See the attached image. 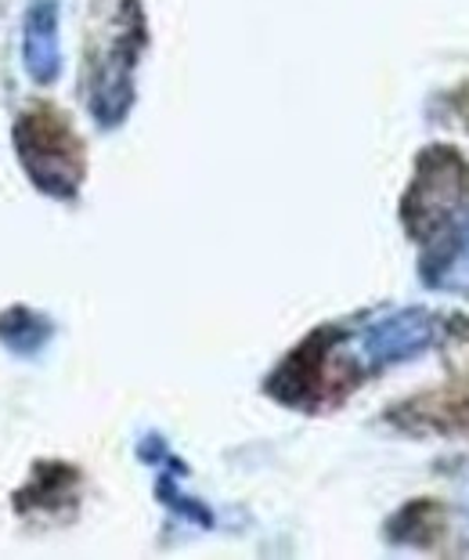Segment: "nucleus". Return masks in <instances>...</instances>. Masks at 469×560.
<instances>
[{
  "label": "nucleus",
  "instance_id": "1",
  "mask_svg": "<svg viewBox=\"0 0 469 560\" xmlns=\"http://www.w3.org/2000/svg\"><path fill=\"white\" fill-rule=\"evenodd\" d=\"M437 318L419 312V307H408V312H397L379 318L376 326H368L365 337L357 340V354L361 362L379 369V365H394V362H408L415 354H423L433 340H437Z\"/></svg>",
  "mask_w": 469,
  "mask_h": 560
},
{
  "label": "nucleus",
  "instance_id": "3",
  "mask_svg": "<svg viewBox=\"0 0 469 560\" xmlns=\"http://www.w3.org/2000/svg\"><path fill=\"white\" fill-rule=\"evenodd\" d=\"M58 66H62V55H58V15L51 0H44V4L30 11L26 22V69L40 83H51L58 77Z\"/></svg>",
  "mask_w": 469,
  "mask_h": 560
},
{
  "label": "nucleus",
  "instance_id": "2",
  "mask_svg": "<svg viewBox=\"0 0 469 560\" xmlns=\"http://www.w3.org/2000/svg\"><path fill=\"white\" fill-rule=\"evenodd\" d=\"M423 279L437 290L469 293V199L444 213L441 224H433Z\"/></svg>",
  "mask_w": 469,
  "mask_h": 560
}]
</instances>
